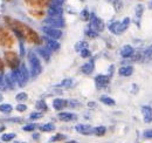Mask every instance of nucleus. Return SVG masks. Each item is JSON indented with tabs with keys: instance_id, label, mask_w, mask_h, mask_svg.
Returning a JSON list of instances; mask_svg holds the SVG:
<instances>
[{
	"instance_id": "f257e3e1",
	"label": "nucleus",
	"mask_w": 152,
	"mask_h": 143,
	"mask_svg": "<svg viewBox=\"0 0 152 143\" xmlns=\"http://www.w3.org/2000/svg\"><path fill=\"white\" fill-rule=\"evenodd\" d=\"M6 20L8 21V24H10L11 27L13 28V31L20 33L23 39H27V40H29L31 42H33V41H34V42H39L38 34H37L34 31H32L29 27H27L26 25L21 24L20 21H17V20H12V19H10V18H6Z\"/></svg>"
},
{
	"instance_id": "f03ea898",
	"label": "nucleus",
	"mask_w": 152,
	"mask_h": 143,
	"mask_svg": "<svg viewBox=\"0 0 152 143\" xmlns=\"http://www.w3.org/2000/svg\"><path fill=\"white\" fill-rule=\"evenodd\" d=\"M28 61H29V66H31V75L32 76L40 75V73L42 72V66H41V62L37 56V54L33 51H31L28 53Z\"/></svg>"
},
{
	"instance_id": "7ed1b4c3",
	"label": "nucleus",
	"mask_w": 152,
	"mask_h": 143,
	"mask_svg": "<svg viewBox=\"0 0 152 143\" xmlns=\"http://www.w3.org/2000/svg\"><path fill=\"white\" fill-rule=\"evenodd\" d=\"M130 18H124L122 21H114L113 24H110L109 29L114 33V34H122L125 29H128L129 25H130Z\"/></svg>"
},
{
	"instance_id": "20e7f679",
	"label": "nucleus",
	"mask_w": 152,
	"mask_h": 143,
	"mask_svg": "<svg viewBox=\"0 0 152 143\" xmlns=\"http://www.w3.org/2000/svg\"><path fill=\"white\" fill-rule=\"evenodd\" d=\"M17 72V81L20 87H23L27 82H28V77H29V73L28 69L26 68L25 63H20L19 67L15 69Z\"/></svg>"
},
{
	"instance_id": "39448f33",
	"label": "nucleus",
	"mask_w": 152,
	"mask_h": 143,
	"mask_svg": "<svg viewBox=\"0 0 152 143\" xmlns=\"http://www.w3.org/2000/svg\"><path fill=\"white\" fill-rule=\"evenodd\" d=\"M45 24L54 28H62L66 26L64 19L62 17H48L47 19H45Z\"/></svg>"
},
{
	"instance_id": "423d86ee",
	"label": "nucleus",
	"mask_w": 152,
	"mask_h": 143,
	"mask_svg": "<svg viewBox=\"0 0 152 143\" xmlns=\"http://www.w3.org/2000/svg\"><path fill=\"white\" fill-rule=\"evenodd\" d=\"M90 27H91L93 29H95L97 33H99V32H102V31L104 29L105 25H104L103 20L101 18L96 17L95 14H91V15H90Z\"/></svg>"
},
{
	"instance_id": "0eeeda50",
	"label": "nucleus",
	"mask_w": 152,
	"mask_h": 143,
	"mask_svg": "<svg viewBox=\"0 0 152 143\" xmlns=\"http://www.w3.org/2000/svg\"><path fill=\"white\" fill-rule=\"evenodd\" d=\"M42 32L48 36V38H52V39H55V40L60 39V38L62 36L61 29L50 27V26H43V27H42Z\"/></svg>"
},
{
	"instance_id": "6e6552de",
	"label": "nucleus",
	"mask_w": 152,
	"mask_h": 143,
	"mask_svg": "<svg viewBox=\"0 0 152 143\" xmlns=\"http://www.w3.org/2000/svg\"><path fill=\"white\" fill-rule=\"evenodd\" d=\"M5 57H6V62H7V65L11 67V68H13V69H17L18 67H19V59H18V56L15 55L14 53H12V52H7V53L5 54Z\"/></svg>"
},
{
	"instance_id": "1a4fd4ad",
	"label": "nucleus",
	"mask_w": 152,
	"mask_h": 143,
	"mask_svg": "<svg viewBox=\"0 0 152 143\" xmlns=\"http://www.w3.org/2000/svg\"><path fill=\"white\" fill-rule=\"evenodd\" d=\"M62 13H63V8H62V5H60V4L53 2L48 7V15L49 17H62Z\"/></svg>"
},
{
	"instance_id": "9d476101",
	"label": "nucleus",
	"mask_w": 152,
	"mask_h": 143,
	"mask_svg": "<svg viewBox=\"0 0 152 143\" xmlns=\"http://www.w3.org/2000/svg\"><path fill=\"white\" fill-rule=\"evenodd\" d=\"M95 83L97 88H105L110 83V76L109 75H103L99 74L95 77Z\"/></svg>"
},
{
	"instance_id": "9b49d317",
	"label": "nucleus",
	"mask_w": 152,
	"mask_h": 143,
	"mask_svg": "<svg viewBox=\"0 0 152 143\" xmlns=\"http://www.w3.org/2000/svg\"><path fill=\"white\" fill-rule=\"evenodd\" d=\"M76 131H78L82 135H91L94 134V127L89 125H77L75 127Z\"/></svg>"
},
{
	"instance_id": "f8f14e48",
	"label": "nucleus",
	"mask_w": 152,
	"mask_h": 143,
	"mask_svg": "<svg viewBox=\"0 0 152 143\" xmlns=\"http://www.w3.org/2000/svg\"><path fill=\"white\" fill-rule=\"evenodd\" d=\"M45 41H46V46L47 48L50 51V52H55V51H58L60 48V43L57 42L55 39H52V38H45Z\"/></svg>"
},
{
	"instance_id": "ddd939ff",
	"label": "nucleus",
	"mask_w": 152,
	"mask_h": 143,
	"mask_svg": "<svg viewBox=\"0 0 152 143\" xmlns=\"http://www.w3.org/2000/svg\"><path fill=\"white\" fill-rule=\"evenodd\" d=\"M0 43L4 46H11V43H12L11 35L2 28H0Z\"/></svg>"
},
{
	"instance_id": "4468645a",
	"label": "nucleus",
	"mask_w": 152,
	"mask_h": 143,
	"mask_svg": "<svg viewBox=\"0 0 152 143\" xmlns=\"http://www.w3.org/2000/svg\"><path fill=\"white\" fill-rule=\"evenodd\" d=\"M140 110H142L144 121H145L146 123H151L152 122V107H150V106H143Z\"/></svg>"
},
{
	"instance_id": "2eb2a0df",
	"label": "nucleus",
	"mask_w": 152,
	"mask_h": 143,
	"mask_svg": "<svg viewBox=\"0 0 152 143\" xmlns=\"http://www.w3.org/2000/svg\"><path fill=\"white\" fill-rule=\"evenodd\" d=\"M76 116L75 114L73 113H67V111H62L58 114V119L60 121H63V122H70V121H75L76 120Z\"/></svg>"
},
{
	"instance_id": "dca6fc26",
	"label": "nucleus",
	"mask_w": 152,
	"mask_h": 143,
	"mask_svg": "<svg viewBox=\"0 0 152 143\" xmlns=\"http://www.w3.org/2000/svg\"><path fill=\"white\" fill-rule=\"evenodd\" d=\"M94 68H95V61L94 60H90L89 62L84 63L81 67V72L84 73V74H87V75H89V74H91L94 72Z\"/></svg>"
},
{
	"instance_id": "f3484780",
	"label": "nucleus",
	"mask_w": 152,
	"mask_h": 143,
	"mask_svg": "<svg viewBox=\"0 0 152 143\" xmlns=\"http://www.w3.org/2000/svg\"><path fill=\"white\" fill-rule=\"evenodd\" d=\"M133 53H134V49H133L132 46H130V45H125V46H123L122 49H121V55H122L123 57H125V59L131 57Z\"/></svg>"
},
{
	"instance_id": "a211bd4d",
	"label": "nucleus",
	"mask_w": 152,
	"mask_h": 143,
	"mask_svg": "<svg viewBox=\"0 0 152 143\" xmlns=\"http://www.w3.org/2000/svg\"><path fill=\"white\" fill-rule=\"evenodd\" d=\"M68 106V102L66 100H62V99H55L53 101V107L55 110H61L63 108H66Z\"/></svg>"
},
{
	"instance_id": "6ab92c4d",
	"label": "nucleus",
	"mask_w": 152,
	"mask_h": 143,
	"mask_svg": "<svg viewBox=\"0 0 152 143\" xmlns=\"http://www.w3.org/2000/svg\"><path fill=\"white\" fill-rule=\"evenodd\" d=\"M118 73L122 76H130L133 73V67L132 66H123L118 69Z\"/></svg>"
},
{
	"instance_id": "aec40b11",
	"label": "nucleus",
	"mask_w": 152,
	"mask_h": 143,
	"mask_svg": "<svg viewBox=\"0 0 152 143\" xmlns=\"http://www.w3.org/2000/svg\"><path fill=\"white\" fill-rule=\"evenodd\" d=\"M37 51H38V53L40 54V56H41L42 59H45L46 61H49V59H50V51H49L48 48L39 47Z\"/></svg>"
},
{
	"instance_id": "412c9836",
	"label": "nucleus",
	"mask_w": 152,
	"mask_h": 143,
	"mask_svg": "<svg viewBox=\"0 0 152 143\" xmlns=\"http://www.w3.org/2000/svg\"><path fill=\"white\" fill-rule=\"evenodd\" d=\"M99 101H101L103 105H107V106H115V105H116L114 99H111L110 96H107V95H102V96L99 97Z\"/></svg>"
},
{
	"instance_id": "4be33fe9",
	"label": "nucleus",
	"mask_w": 152,
	"mask_h": 143,
	"mask_svg": "<svg viewBox=\"0 0 152 143\" xmlns=\"http://www.w3.org/2000/svg\"><path fill=\"white\" fill-rule=\"evenodd\" d=\"M105 133H107V128L103 125H98L94 129V134L96 136H103V135H105Z\"/></svg>"
},
{
	"instance_id": "5701e85b",
	"label": "nucleus",
	"mask_w": 152,
	"mask_h": 143,
	"mask_svg": "<svg viewBox=\"0 0 152 143\" xmlns=\"http://www.w3.org/2000/svg\"><path fill=\"white\" fill-rule=\"evenodd\" d=\"M152 59V45H150L144 52H143V60H151Z\"/></svg>"
},
{
	"instance_id": "b1692460",
	"label": "nucleus",
	"mask_w": 152,
	"mask_h": 143,
	"mask_svg": "<svg viewBox=\"0 0 152 143\" xmlns=\"http://www.w3.org/2000/svg\"><path fill=\"white\" fill-rule=\"evenodd\" d=\"M12 110H13V107H12L11 105H8V103H2V105H0V111L4 113V114H10Z\"/></svg>"
},
{
	"instance_id": "393cba45",
	"label": "nucleus",
	"mask_w": 152,
	"mask_h": 143,
	"mask_svg": "<svg viewBox=\"0 0 152 143\" xmlns=\"http://www.w3.org/2000/svg\"><path fill=\"white\" fill-rule=\"evenodd\" d=\"M88 48V42L87 41H78L75 45V51L76 52H81L82 49Z\"/></svg>"
},
{
	"instance_id": "a878e982",
	"label": "nucleus",
	"mask_w": 152,
	"mask_h": 143,
	"mask_svg": "<svg viewBox=\"0 0 152 143\" xmlns=\"http://www.w3.org/2000/svg\"><path fill=\"white\" fill-rule=\"evenodd\" d=\"M14 137H15V134H14V133L2 134V135H1V141H4V142H10V141H12Z\"/></svg>"
},
{
	"instance_id": "bb28decb",
	"label": "nucleus",
	"mask_w": 152,
	"mask_h": 143,
	"mask_svg": "<svg viewBox=\"0 0 152 143\" xmlns=\"http://www.w3.org/2000/svg\"><path fill=\"white\" fill-rule=\"evenodd\" d=\"M26 1L32 5H37V6H45L49 2V0H26Z\"/></svg>"
},
{
	"instance_id": "cd10ccee",
	"label": "nucleus",
	"mask_w": 152,
	"mask_h": 143,
	"mask_svg": "<svg viewBox=\"0 0 152 143\" xmlns=\"http://www.w3.org/2000/svg\"><path fill=\"white\" fill-rule=\"evenodd\" d=\"M41 131H53L55 129V125L52 123H47V125H42L39 127Z\"/></svg>"
},
{
	"instance_id": "c85d7f7f",
	"label": "nucleus",
	"mask_w": 152,
	"mask_h": 143,
	"mask_svg": "<svg viewBox=\"0 0 152 143\" xmlns=\"http://www.w3.org/2000/svg\"><path fill=\"white\" fill-rule=\"evenodd\" d=\"M35 107L38 110H42V111H46L48 108H47V105H46V102L43 101V100H39L38 102L35 103Z\"/></svg>"
},
{
	"instance_id": "c756f323",
	"label": "nucleus",
	"mask_w": 152,
	"mask_h": 143,
	"mask_svg": "<svg viewBox=\"0 0 152 143\" xmlns=\"http://www.w3.org/2000/svg\"><path fill=\"white\" fill-rule=\"evenodd\" d=\"M72 85H73V80L72 79H64L58 86L60 87H63V88H70Z\"/></svg>"
},
{
	"instance_id": "7c9ffc66",
	"label": "nucleus",
	"mask_w": 152,
	"mask_h": 143,
	"mask_svg": "<svg viewBox=\"0 0 152 143\" xmlns=\"http://www.w3.org/2000/svg\"><path fill=\"white\" fill-rule=\"evenodd\" d=\"M86 35L89 36V38H96V36L98 35V33L96 32L95 29H93V28L89 26V27L86 29Z\"/></svg>"
},
{
	"instance_id": "2f4dec72",
	"label": "nucleus",
	"mask_w": 152,
	"mask_h": 143,
	"mask_svg": "<svg viewBox=\"0 0 152 143\" xmlns=\"http://www.w3.org/2000/svg\"><path fill=\"white\" fill-rule=\"evenodd\" d=\"M80 15H81V19H82V20L88 21V20L90 19V15H91V14L89 13V11H88L87 8H84V10H83V11L80 13Z\"/></svg>"
},
{
	"instance_id": "473e14b6",
	"label": "nucleus",
	"mask_w": 152,
	"mask_h": 143,
	"mask_svg": "<svg viewBox=\"0 0 152 143\" xmlns=\"http://www.w3.org/2000/svg\"><path fill=\"white\" fill-rule=\"evenodd\" d=\"M113 5H114L115 10H116L117 12H119V11L123 8V2H122V0H113Z\"/></svg>"
},
{
	"instance_id": "72a5a7b5",
	"label": "nucleus",
	"mask_w": 152,
	"mask_h": 143,
	"mask_svg": "<svg viewBox=\"0 0 152 143\" xmlns=\"http://www.w3.org/2000/svg\"><path fill=\"white\" fill-rule=\"evenodd\" d=\"M134 14H136V17L138 19L142 18V15H143V6H142V5H137V6H136Z\"/></svg>"
},
{
	"instance_id": "f704fd0d",
	"label": "nucleus",
	"mask_w": 152,
	"mask_h": 143,
	"mask_svg": "<svg viewBox=\"0 0 152 143\" xmlns=\"http://www.w3.org/2000/svg\"><path fill=\"white\" fill-rule=\"evenodd\" d=\"M15 99H17V101H19V102H23V101H26V100L28 99V95H27L26 93H19Z\"/></svg>"
},
{
	"instance_id": "c9c22d12",
	"label": "nucleus",
	"mask_w": 152,
	"mask_h": 143,
	"mask_svg": "<svg viewBox=\"0 0 152 143\" xmlns=\"http://www.w3.org/2000/svg\"><path fill=\"white\" fill-rule=\"evenodd\" d=\"M6 88H8V87H7V85H6L5 76H4L2 74H0V90H5Z\"/></svg>"
},
{
	"instance_id": "e433bc0d",
	"label": "nucleus",
	"mask_w": 152,
	"mask_h": 143,
	"mask_svg": "<svg viewBox=\"0 0 152 143\" xmlns=\"http://www.w3.org/2000/svg\"><path fill=\"white\" fill-rule=\"evenodd\" d=\"M41 116H42V114H41L40 111H35V113H32V114L29 115V120H32V121H35V120H39V119H41Z\"/></svg>"
},
{
	"instance_id": "4c0bfd02",
	"label": "nucleus",
	"mask_w": 152,
	"mask_h": 143,
	"mask_svg": "<svg viewBox=\"0 0 152 143\" xmlns=\"http://www.w3.org/2000/svg\"><path fill=\"white\" fill-rule=\"evenodd\" d=\"M62 140H66V135H63V134H56V136H54V137H52V139H50V141H52V142L62 141Z\"/></svg>"
},
{
	"instance_id": "58836bf2",
	"label": "nucleus",
	"mask_w": 152,
	"mask_h": 143,
	"mask_svg": "<svg viewBox=\"0 0 152 143\" xmlns=\"http://www.w3.org/2000/svg\"><path fill=\"white\" fill-rule=\"evenodd\" d=\"M67 102H68V106H69L70 108H77L81 106L80 102L76 101V100H69V101H67ZM68 106H67V107H68Z\"/></svg>"
},
{
	"instance_id": "ea45409f",
	"label": "nucleus",
	"mask_w": 152,
	"mask_h": 143,
	"mask_svg": "<svg viewBox=\"0 0 152 143\" xmlns=\"http://www.w3.org/2000/svg\"><path fill=\"white\" fill-rule=\"evenodd\" d=\"M37 125H38L31 123V125H25V127H22V130H25V131H33V130L37 128Z\"/></svg>"
},
{
	"instance_id": "a19ab883",
	"label": "nucleus",
	"mask_w": 152,
	"mask_h": 143,
	"mask_svg": "<svg viewBox=\"0 0 152 143\" xmlns=\"http://www.w3.org/2000/svg\"><path fill=\"white\" fill-rule=\"evenodd\" d=\"M80 53H81V56L84 57V59H86V57H89V56L91 55V52L89 51V48H84V49H82Z\"/></svg>"
},
{
	"instance_id": "79ce46f5",
	"label": "nucleus",
	"mask_w": 152,
	"mask_h": 143,
	"mask_svg": "<svg viewBox=\"0 0 152 143\" xmlns=\"http://www.w3.org/2000/svg\"><path fill=\"white\" fill-rule=\"evenodd\" d=\"M15 109H17L18 111H20V113H22V111H26V110H27V106L23 105V103H20V105H18V106L15 107Z\"/></svg>"
},
{
	"instance_id": "37998d69",
	"label": "nucleus",
	"mask_w": 152,
	"mask_h": 143,
	"mask_svg": "<svg viewBox=\"0 0 152 143\" xmlns=\"http://www.w3.org/2000/svg\"><path fill=\"white\" fill-rule=\"evenodd\" d=\"M144 137L145 139H152V129L144 131Z\"/></svg>"
},
{
	"instance_id": "c03bdc74",
	"label": "nucleus",
	"mask_w": 152,
	"mask_h": 143,
	"mask_svg": "<svg viewBox=\"0 0 152 143\" xmlns=\"http://www.w3.org/2000/svg\"><path fill=\"white\" fill-rule=\"evenodd\" d=\"M7 121H8V122H17V123H21V122H22L21 119H15V117H14V119H8Z\"/></svg>"
},
{
	"instance_id": "a18cd8bd",
	"label": "nucleus",
	"mask_w": 152,
	"mask_h": 143,
	"mask_svg": "<svg viewBox=\"0 0 152 143\" xmlns=\"http://www.w3.org/2000/svg\"><path fill=\"white\" fill-rule=\"evenodd\" d=\"M88 106H89L90 108H95L96 103H95V102H89V103H88Z\"/></svg>"
},
{
	"instance_id": "49530a36",
	"label": "nucleus",
	"mask_w": 152,
	"mask_h": 143,
	"mask_svg": "<svg viewBox=\"0 0 152 143\" xmlns=\"http://www.w3.org/2000/svg\"><path fill=\"white\" fill-rule=\"evenodd\" d=\"M33 137H34L35 140H38V139H39V134H34V135H33Z\"/></svg>"
},
{
	"instance_id": "de8ad7c7",
	"label": "nucleus",
	"mask_w": 152,
	"mask_h": 143,
	"mask_svg": "<svg viewBox=\"0 0 152 143\" xmlns=\"http://www.w3.org/2000/svg\"><path fill=\"white\" fill-rule=\"evenodd\" d=\"M0 69H2V62H1V60H0Z\"/></svg>"
},
{
	"instance_id": "09e8293b",
	"label": "nucleus",
	"mask_w": 152,
	"mask_h": 143,
	"mask_svg": "<svg viewBox=\"0 0 152 143\" xmlns=\"http://www.w3.org/2000/svg\"><path fill=\"white\" fill-rule=\"evenodd\" d=\"M4 129H5V127H1V128H0V131H2Z\"/></svg>"
},
{
	"instance_id": "8fccbe9b",
	"label": "nucleus",
	"mask_w": 152,
	"mask_h": 143,
	"mask_svg": "<svg viewBox=\"0 0 152 143\" xmlns=\"http://www.w3.org/2000/svg\"><path fill=\"white\" fill-rule=\"evenodd\" d=\"M1 101H2V95L0 94V102H1Z\"/></svg>"
},
{
	"instance_id": "3c124183",
	"label": "nucleus",
	"mask_w": 152,
	"mask_h": 143,
	"mask_svg": "<svg viewBox=\"0 0 152 143\" xmlns=\"http://www.w3.org/2000/svg\"><path fill=\"white\" fill-rule=\"evenodd\" d=\"M67 143H77L76 141H70V142H67Z\"/></svg>"
},
{
	"instance_id": "603ef678",
	"label": "nucleus",
	"mask_w": 152,
	"mask_h": 143,
	"mask_svg": "<svg viewBox=\"0 0 152 143\" xmlns=\"http://www.w3.org/2000/svg\"><path fill=\"white\" fill-rule=\"evenodd\" d=\"M150 8L152 10V0H151V2H150Z\"/></svg>"
},
{
	"instance_id": "864d4df0",
	"label": "nucleus",
	"mask_w": 152,
	"mask_h": 143,
	"mask_svg": "<svg viewBox=\"0 0 152 143\" xmlns=\"http://www.w3.org/2000/svg\"><path fill=\"white\" fill-rule=\"evenodd\" d=\"M14 143H20V142H14Z\"/></svg>"
},
{
	"instance_id": "5fc2aeb1",
	"label": "nucleus",
	"mask_w": 152,
	"mask_h": 143,
	"mask_svg": "<svg viewBox=\"0 0 152 143\" xmlns=\"http://www.w3.org/2000/svg\"><path fill=\"white\" fill-rule=\"evenodd\" d=\"M82 1H84V0H82Z\"/></svg>"
}]
</instances>
